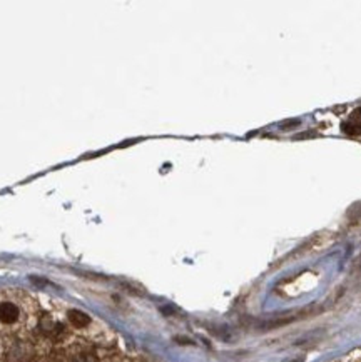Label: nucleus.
Returning a JSON list of instances; mask_svg holds the SVG:
<instances>
[{
  "label": "nucleus",
  "mask_w": 361,
  "mask_h": 362,
  "mask_svg": "<svg viewBox=\"0 0 361 362\" xmlns=\"http://www.w3.org/2000/svg\"><path fill=\"white\" fill-rule=\"evenodd\" d=\"M20 309L14 302H2L0 304V322L2 324H14L19 321Z\"/></svg>",
  "instance_id": "f257e3e1"
},
{
  "label": "nucleus",
  "mask_w": 361,
  "mask_h": 362,
  "mask_svg": "<svg viewBox=\"0 0 361 362\" xmlns=\"http://www.w3.org/2000/svg\"><path fill=\"white\" fill-rule=\"evenodd\" d=\"M341 129H343V132L348 134V136H360L361 134V107L356 109L346 122H343Z\"/></svg>",
  "instance_id": "f03ea898"
},
{
  "label": "nucleus",
  "mask_w": 361,
  "mask_h": 362,
  "mask_svg": "<svg viewBox=\"0 0 361 362\" xmlns=\"http://www.w3.org/2000/svg\"><path fill=\"white\" fill-rule=\"evenodd\" d=\"M67 317H69V321L72 326H75L77 329H82V327H87L89 324H91V317L82 312V310H77V309H72L69 310V314H67Z\"/></svg>",
  "instance_id": "7ed1b4c3"
},
{
  "label": "nucleus",
  "mask_w": 361,
  "mask_h": 362,
  "mask_svg": "<svg viewBox=\"0 0 361 362\" xmlns=\"http://www.w3.org/2000/svg\"><path fill=\"white\" fill-rule=\"evenodd\" d=\"M31 356H32V349L29 346H24V344H19V346H14L8 357L14 362H25Z\"/></svg>",
  "instance_id": "20e7f679"
},
{
  "label": "nucleus",
  "mask_w": 361,
  "mask_h": 362,
  "mask_svg": "<svg viewBox=\"0 0 361 362\" xmlns=\"http://www.w3.org/2000/svg\"><path fill=\"white\" fill-rule=\"evenodd\" d=\"M72 362H97V359L94 354H91V352H79L77 356H74Z\"/></svg>",
  "instance_id": "39448f33"
},
{
  "label": "nucleus",
  "mask_w": 361,
  "mask_h": 362,
  "mask_svg": "<svg viewBox=\"0 0 361 362\" xmlns=\"http://www.w3.org/2000/svg\"><path fill=\"white\" fill-rule=\"evenodd\" d=\"M299 124H301V120H299V119H290V120L281 122V125H279V127H281V130H291V129H296V127H298Z\"/></svg>",
  "instance_id": "423d86ee"
},
{
  "label": "nucleus",
  "mask_w": 361,
  "mask_h": 362,
  "mask_svg": "<svg viewBox=\"0 0 361 362\" xmlns=\"http://www.w3.org/2000/svg\"><path fill=\"white\" fill-rule=\"evenodd\" d=\"M306 137H314L313 132H306V134H301V136H298L296 139H306Z\"/></svg>",
  "instance_id": "0eeeda50"
}]
</instances>
